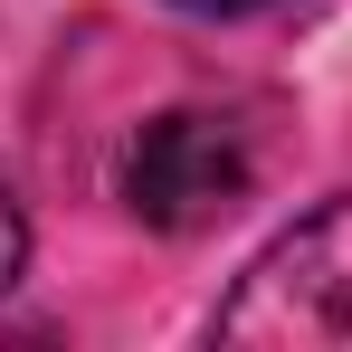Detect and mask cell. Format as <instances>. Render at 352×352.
<instances>
[{"instance_id": "obj_1", "label": "cell", "mask_w": 352, "mask_h": 352, "mask_svg": "<svg viewBox=\"0 0 352 352\" xmlns=\"http://www.w3.org/2000/svg\"><path fill=\"white\" fill-rule=\"evenodd\" d=\"M210 333L276 343V352H352V190L248 257V276L210 314Z\"/></svg>"}, {"instance_id": "obj_2", "label": "cell", "mask_w": 352, "mask_h": 352, "mask_svg": "<svg viewBox=\"0 0 352 352\" xmlns=\"http://www.w3.org/2000/svg\"><path fill=\"white\" fill-rule=\"evenodd\" d=\"M248 190H257V133L229 105H172V115L143 124L133 153H124V200H133L143 229H162V238L219 229Z\"/></svg>"}, {"instance_id": "obj_3", "label": "cell", "mask_w": 352, "mask_h": 352, "mask_svg": "<svg viewBox=\"0 0 352 352\" xmlns=\"http://www.w3.org/2000/svg\"><path fill=\"white\" fill-rule=\"evenodd\" d=\"M19 267H29V219H19V200H10V181H0V295L19 286Z\"/></svg>"}, {"instance_id": "obj_4", "label": "cell", "mask_w": 352, "mask_h": 352, "mask_svg": "<svg viewBox=\"0 0 352 352\" xmlns=\"http://www.w3.org/2000/svg\"><path fill=\"white\" fill-rule=\"evenodd\" d=\"M190 10H257V0H190Z\"/></svg>"}]
</instances>
